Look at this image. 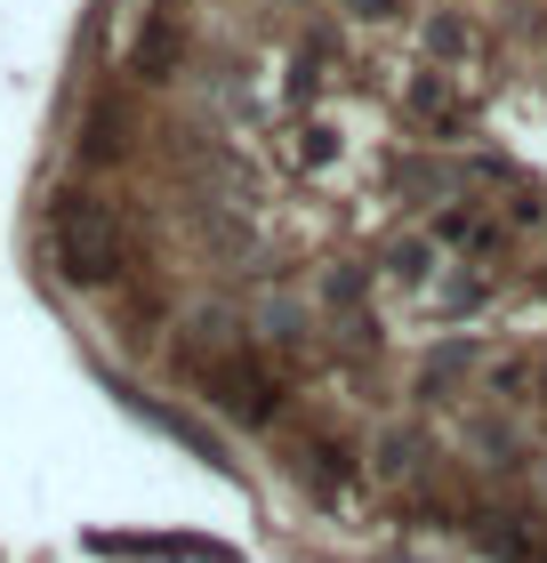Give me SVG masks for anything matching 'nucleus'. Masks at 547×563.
<instances>
[{"label": "nucleus", "mask_w": 547, "mask_h": 563, "mask_svg": "<svg viewBox=\"0 0 547 563\" xmlns=\"http://www.w3.org/2000/svg\"><path fill=\"white\" fill-rule=\"evenodd\" d=\"M48 266H57L65 282H81V290H113V282L129 274L121 218L97 194H65L57 210H48Z\"/></svg>", "instance_id": "f257e3e1"}, {"label": "nucleus", "mask_w": 547, "mask_h": 563, "mask_svg": "<svg viewBox=\"0 0 547 563\" xmlns=\"http://www.w3.org/2000/svg\"><path fill=\"white\" fill-rule=\"evenodd\" d=\"M532 563H547V548H532Z\"/></svg>", "instance_id": "f03ea898"}]
</instances>
